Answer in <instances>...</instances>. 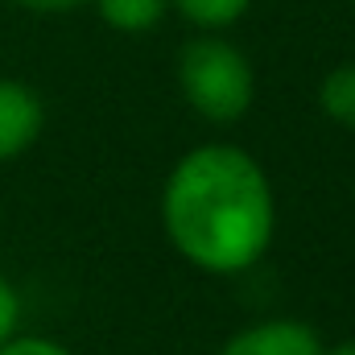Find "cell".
Returning <instances> with one entry per match:
<instances>
[{
    "label": "cell",
    "instance_id": "2",
    "mask_svg": "<svg viewBox=\"0 0 355 355\" xmlns=\"http://www.w3.org/2000/svg\"><path fill=\"white\" fill-rule=\"evenodd\" d=\"M178 87L202 120L236 124L257 99V75L244 50H236L227 37L198 33L178 54Z\"/></svg>",
    "mask_w": 355,
    "mask_h": 355
},
{
    "label": "cell",
    "instance_id": "6",
    "mask_svg": "<svg viewBox=\"0 0 355 355\" xmlns=\"http://www.w3.org/2000/svg\"><path fill=\"white\" fill-rule=\"evenodd\" d=\"M318 107L327 112V120L355 128V62H339L335 71H327L318 87Z\"/></svg>",
    "mask_w": 355,
    "mask_h": 355
},
{
    "label": "cell",
    "instance_id": "4",
    "mask_svg": "<svg viewBox=\"0 0 355 355\" xmlns=\"http://www.w3.org/2000/svg\"><path fill=\"white\" fill-rule=\"evenodd\" d=\"M322 339L314 335V327L297 322V318H265L257 327L236 331L219 355H322Z\"/></svg>",
    "mask_w": 355,
    "mask_h": 355
},
{
    "label": "cell",
    "instance_id": "7",
    "mask_svg": "<svg viewBox=\"0 0 355 355\" xmlns=\"http://www.w3.org/2000/svg\"><path fill=\"white\" fill-rule=\"evenodd\" d=\"M170 8H178L190 25L215 33V29L236 25V21L252 8V0H170Z\"/></svg>",
    "mask_w": 355,
    "mask_h": 355
},
{
    "label": "cell",
    "instance_id": "8",
    "mask_svg": "<svg viewBox=\"0 0 355 355\" xmlns=\"http://www.w3.org/2000/svg\"><path fill=\"white\" fill-rule=\"evenodd\" d=\"M0 355H75V352L46 339V335H8L0 343Z\"/></svg>",
    "mask_w": 355,
    "mask_h": 355
},
{
    "label": "cell",
    "instance_id": "5",
    "mask_svg": "<svg viewBox=\"0 0 355 355\" xmlns=\"http://www.w3.org/2000/svg\"><path fill=\"white\" fill-rule=\"evenodd\" d=\"M99 21L112 25L116 33H149L166 21L170 0H91Z\"/></svg>",
    "mask_w": 355,
    "mask_h": 355
},
{
    "label": "cell",
    "instance_id": "1",
    "mask_svg": "<svg viewBox=\"0 0 355 355\" xmlns=\"http://www.w3.org/2000/svg\"><path fill=\"white\" fill-rule=\"evenodd\" d=\"M162 227L182 261L236 277L265 257L277 232L268 174L240 145H198L166 178Z\"/></svg>",
    "mask_w": 355,
    "mask_h": 355
},
{
    "label": "cell",
    "instance_id": "10",
    "mask_svg": "<svg viewBox=\"0 0 355 355\" xmlns=\"http://www.w3.org/2000/svg\"><path fill=\"white\" fill-rule=\"evenodd\" d=\"M8 4H17L25 12H37V17H62V12H75L91 0H8Z\"/></svg>",
    "mask_w": 355,
    "mask_h": 355
},
{
    "label": "cell",
    "instance_id": "11",
    "mask_svg": "<svg viewBox=\"0 0 355 355\" xmlns=\"http://www.w3.org/2000/svg\"><path fill=\"white\" fill-rule=\"evenodd\" d=\"M322 355H355V339L352 343H339V347H331V352H322Z\"/></svg>",
    "mask_w": 355,
    "mask_h": 355
},
{
    "label": "cell",
    "instance_id": "9",
    "mask_svg": "<svg viewBox=\"0 0 355 355\" xmlns=\"http://www.w3.org/2000/svg\"><path fill=\"white\" fill-rule=\"evenodd\" d=\"M17 318H21V297H17L12 281L0 272V343L8 335H17Z\"/></svg>",
    "mask_w": 355,
    "mask_h": 355
},
{
    "label": "cell",
    "instance_id": "3",
    "mask_svg": "<svg viewBox=\"0 0 355 355\" xmlns=\"http://www.w3.org/2000/svg\"><path fill=\"white\" fill-rule=\"evenodd\" d=\"M42 124H46L42 95L29 83L0 79V162L21 157L42 137Z\"/></svg>",
    "mask_w": 355,
    "mask_h": 355
}]
</instances>
